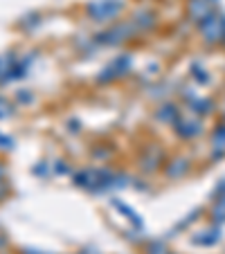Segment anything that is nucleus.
Segmentation results:
<instances>
[{
    "label": "nucleus",
    "instance_id": "obj_2",
    "mask_svg": "<svg viewBox=\"0 0 225 254\" xmlns=\"http://www.w3.org/2000/svg\"><path fill=\"white\" fill-rule=\"evenodd\" d=\"M203 32H205V36L210 41H216L221 36V32H223V23L216 20L214 16H203Z\"/></svg>",
    "mask_w": 225,
    "mask_h": 254
},
{
    "label": "nucleus",
    "instance_id": "obj_4",
    "mask_svg": "<svg viewBox=\"0 0 225 254\" xmlns=\"http://www.w3.org/2000/svg\"><path fill=\"white\" fill-rule=\"evenodd\" d=\"M201 11L207 14V0H194L192 2V16H201Z\"/></svg>",
    "mask_w": 225,
    "mask_h": 254
},
{
    "label": "nucleus",
    "instance_id": "obj_1",
    "mask_svg": "<svg viewBox=\"0 0 225 254\" xmlns=\"http://www.w3.org/2000/svg\"><path fill=\"white\" fill-rule=\"evenodd\" d=\"M117 11H120V2H117V0H101V2L90 5V14L99 20L108 18V16L117 14Z\"/></svg>",
    "mask_w": 225,
    "mask_h": 254
},
{
    "label": "nucleus",
    "instance_id": "obj_3",
    "mask_svg": "<svg viewBox=\"0 0 225 254\" xmlns=\"http://www.w3.org/2000/svg\"><path fill=\"white\" fill-rule=\"evenodd\" d=\"M214 151H216V155H219L221 151H225V126H221L214 133Z\"/></svg>",
    "mask_w": 225,
    "mask_h": 254
},
{
    "label": "nucleus",
    "instance_id": "obj_5",
    "mask_svg": "<svg viewBox=\"0 0 225 254\" xmlns=\"http://www.w3.org/2000/svg\"><path fill=\"white\" fill-rule=\"evenodd\" d=\"M2 193H5V187H2V185H0V196H2Z\"/></svg>",
    "mask_w": 225,
    "mask_h": 254
}]
</instances>
